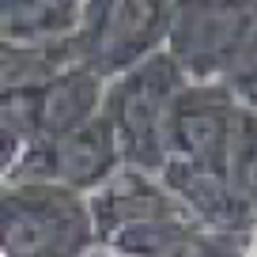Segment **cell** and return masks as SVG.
<instances>
[{
    "label": "cell",
    "instance_id": "cell-1",
    "mask_svg": "<svg viewBox=\"0 0 257 257\" xmlns=\"http://www.w3.org/2000/svg\"><path fill=\"white\" fill-rule=\"evenodd\" d=\"M98 242L87 193L61 182H0V257H83Z\"/></svg>",
    "mask_w": 257,
    "mask_h": 257
},
{
    "label": "cell",
    "instance_id": "cell-2",
    "mask_svg": "<svg viewBox=\"0 0 257 257\" xmlns=\"http://www.w3.org/2000/svg\"><path fill=\"white\" fill-rule=\"evenodd\" d=\"M167 49L189 80H242L257 68V0H174Z\"/></svg>",
    "mask_w": 257,
    "mask_h": 257
},
{
    "label": "cell",
    "instance_id": "cell-3",
    "mask_svg": "<svg viewBox=\"0 0 257 257\" xmlns=\"http://www.w3.org/2000/svg\"><path fill=\"white\" fill-rule=\"evenodd\" d=\"M189 83L185 68L170 57V49L148 57L144 64L113 76L106 83V106L113 133L121 144V159L128 167L163 174L170 163L167 152V121L174 110V98Z\"/></svg>",
    "mask_w": 257,
    "mask_h": 257
},
{
    "label": "cell",
    "instance_id": "cell-4",
    "mask_svg": "<svg viewBox=\"0 0 257 257\" xmlns=\"http://www.w3.org/2000/svg\"><path fill=\"white\" fill-rule=\"evenodd\" d=\"M170 16L174 0H87L76 31L80 61L113 80L167 49Z\"/></svg>",
    "mask_w": 257,
    "mask_h": 257
},
{
    "label": "cell",
    "instance_id": "cell-5",
    "mask_svg": "<svg viewBox=\"0 0 257 257\" xmlns=\"http://www.w3.org/2000/svg\"><path fill=\"white\" fill-rule=\"evenodd\" d=\"M121 167L125 159L117 133L110 117L98 113L61 137H38L8 174H0V182H61L80 193H95Z\"/></svg>",
    "mask_w": 257,
    "mask_h": 257
},
{
    "label": "cell",
    "instance_id": "cell-6",
    "mask_svg": "<svg viewBox=\"0 0 257 257\" xmlns=\"http://www.w3.org/2000/svg\"><path fill=\"white\" fill-rule=\"evenodd\" d=\"M238 110L242 98L231 83L189 80L174 98V110L167 121L170 163H189V167L227 174V152H231Z\"/></svg>",
    "mask_w": 257,
    "mask_h": 257
},
{
    "label": "cell",
    "instance_id": "cell-7",
    "mask_svg": "<svg viewBox=\"0 0 257 257\" xmlns=\"http://www.w3.org/2000/svg\"><path fill=\"white\" fill-rule=\"evenodd\" d=\"M91 197V212L98 223V238H110L121 227H140V223H159V219H178L193 216L185 201L170 189L163 174L140 167H121L110 182H102Z\"/></svg>",
    "mask_w": 257,
    "mask_h": 257
},
{
    "label": "cell",
    "instance_id": "cell-8",
    "mask_svg": "<svg viewBox=\"0 0 257 257\" xmlns=\"http://www.w3.org/2000/svg\"><path fill=\"white\" fill-rule=\"evenodd\" d=\"M253 238L257 234L212 231L201 219L178 216V219H159V223L121 227L102 242L128 257H249Z\"/></svg>",
    "mask_w": 257,
    "mask_h": 257
},
{
    "label": "cell",
    "instance_id": "cell-9",
    "mask_svg": "<svg viewBox=\"0 0 257 257\" xmlns=\"http://www.w3.org/2000/svg\"><path fill=\"white\" fill-rule=\"evenodd\" d=\"M163 178L185 201L193 219H201L204 227L227 234H257V208L234 189L227 174L189 167V163H167Z\"/></svg>",
    "mask_w": 257,
    "mask_h": 257
},
{
    "label": "cell",
    "instance_id": "cell-10",
    "mask_svg": "<svg viewBox=\"0 0 257 257\" xmlns=\"http://www.w3.org/2000/svg\"><path fill=\"white\" fill-rule=\"evenodd\" d=\"M106 76H98L87 64H76L46 87L34 91V106H38V137H61L68 128L83 125V121L98 117L106 106Z\"/></svg>",
    "mask_w": 257,
    "mask_h": 257
},
{
    "label": "cell",
    "instance_id": "cell-11",
    "mask_svg": "<svg viewBox=\"0 0 257 257\" xmlns=\"http://www.w3.org/2000/svg\"><path fill=\"white\" fill-rule=\"evenodd\" d=\"M76 64H83L76 34L57 42H0V91H38Z\"/></svg>",
    "mask_w": 257,
    "mask_h": 257
},
{
    "label": "cell",
    "instance_id": "cell-12",
    "mask_svg": "<svg viewBox=\"0 0 257 257\" xmlns=\"http://www.w3.org/2000/svg\"><path fill=\"white\" fill-rule=\"evenodd\" d=\"M87 0H0V42H57L80 31Z\"/></svg>",
    "mask_w": 257,
    "mask_h": 257
},
{
    "label": "cell",
    "instance_id": "cell-13",
    "mask_svg": "<svg viewBox=\"0 0 257 257\" xmlns=\"http://www.w3.org/2000/svg\"><path fill=\"white\" fill-rule=\"evenodd\" d=\"M227 178L257 208V110L246 102H242L238 121H234L231 152H227Z\"/></svg>",
    "mask_w": 257,
    "mask_h": 257
},
{
    "label": "cell",
    "instance_id": "cell-14",
    "mask_svg": "<svg viewBox=\"0 0 257 257\" xmlns=\"http://www.w3.org/2000/svg\"><path fill=\"white\" fill-rule=\"evenodd\" d=\"M231 87L238 91V98H242L246 106H253V110H257V68H253V72H246L242 80H234Z\"/></svg>",
    "mask_w": 257,
    "mask_h": 257
},
{
    "label": "cell",
    "instance_id": "cell-15",
    "mask_svg": "<svg viewBox=\"0 0 257 257\" xmlns=\"http://www.w3.org/2000/svg\"><path fill=\"white\" fill-rule=\"evenodd\" d=\"M83 257H128V253H117V249H110L106 242H98V246H95V249H87Z\"/></svg>",
    "mask_w": 257,
    "mask_h": 257
}]
</instances>
